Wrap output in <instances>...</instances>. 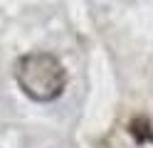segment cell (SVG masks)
<instances>
[{
  "label": "cell",
  "instance_id": "1",
  "mask_svg": "<svg viewBox=\"0 0 153 148\" xmlns=\"http://www.w3.org/2000/svg\"><path fill=\"white\" fill-rule=\"evenodd\" d=\"M15 79L25 96L32 101H54L67 86V72L62 62L50 52H30L22 54L15 64Z\"/></svg>",
  "mask_w": 153,
  "mask_h": 148
},
{
  "label": "cell",
  "instance_id": "2",
  "mask_svg": "<svg viewBox=\"0 0 153 148\" xmlns=\"http://www.w3.org/2000/svg\"><path fill=\"white\" fill-rule=\"evenodd\" d=\"M128 133L133 136L136 143H153V121L146 114H138L128 121Z\"/></svg>",
  "mask_w": 153,
  "mask_h": 148
}]
</instances>
